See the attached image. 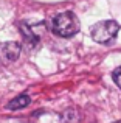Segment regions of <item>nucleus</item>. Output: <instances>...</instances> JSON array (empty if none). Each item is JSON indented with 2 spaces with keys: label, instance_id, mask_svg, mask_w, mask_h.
Segmentation results:
<instances>
[{
  "label": "nucleus",
  "instance_id": "obj_2",
  "mask_svg": "<svg viewBox=\"0 0 121 123\" xmlns=\"http://www.w3.org/2000/svg\"><path fill=\"white\" fill-rule=\"evenodd\" d=\"M120 31V25L115 20H103L95 24L90 28V36L92 39L98 44H109L116 37Z\"/></svg>",
  "mask_w": 121,
  "mask_h": 123
},
{
  "label": "nucleus",
  "instance_id": "obj_7",
  "mask_svg": "<svg viewBox=\"0 0 121 123\" xmlns=\"http://www.w3.org/2000/svg\"><path fill=\"white\" fill-rule=\"evenodd\" d=\"M112 78H113V83L121 89V67H116L112 73Z\"/></svg>",
  "mask_w": 121,
  "mask_h": 123
},
{
  "label": "nucleus",
  "instance_id": "obj_5",
  "mask_svg": "<svg viewBox=\"0 0 121 123\" xmlns=\"http://www.w3.org/2000/svg\"><path fill=\"white\" fill-rule=\"evenodd\" d=\"M30 97L27 95V93H22V95H17L14 100H11V101L8 103V109H11V111H17V109H23L27 108L28 105H30Z\"/></svg>",
  "mask_w": 121,
  "mask_h": 123
},
{
  "label": "nucleus",
  "instance_id": "obj_3",
  "mask_svg": "<svg viewBox=\"0 0 121 123\" xmlns=\"http://www.w3.org/2000/svg\"><path fill=\"white\" fill-rule=\"evenodd\" d=\"M22 47L17 44V42H2L0 44V62L2 64H11L14 61L19 59L20 56Z\"/></svg>",
  "mask_w": 121,
  "mask_h": 123
},
{
  "label": "nucleus",
  "instance_id": "obj_4",
  "mask_svg": "<svg viewBox=\"0 0 121 123\" xmlns=\"http://www.w3.org/2000/svg\"><path fill=\"white\" fill-rule=\"evenodd\" d=\"M20 31H22V36H23V42L28 48H36L39 45V37L33 33L31 27L28 24H20Z\"/></svg>",
  "mask_w": 121,
  "mask_h": 123
},
{
  "label": "nucleus",
  "instance_id": "obj_1",
  "mask_svg": "<svg viewBox=\"0 0 121 123\" xmlns=\"http://www.w3.org/2000/svg\"><path fill=\"white\" fill-rule=\"evenodd\" d=\"M79 20L72 11L60 12L51 20V31L59 37H73L79 31Z\"/></svg>",
  "mask_w": 121,
  "mask_h": 123
},
{
  "label": "nucleus",
  "instance_id": "obj_8",
  "mask_svg": "<svg viewBox=\"0 0 121 123\" xmlns=\"http://www.w3.org/2000/svg\"><path fill=\"white\" fill-rule=\"evenodd\" d=\"M115 123H121V120H120V122H115Z\"/></svg>",
  "mask_w": 121,
  "mask_h": 123
},
{
  "label": "nucleus",
  "instance_id": "obj_6",
  "mask_svg": "<svg viewBox=\"0 0 121 123\" xmlns=\"http://www.w3.org/2000/svg\"><path fill=\"white\" fill-rule=\"evenodd\" d=\"M79 122H81V115L73 108L65 109L60 115V123H79Z\"/></svg>",
  "mask_w": 121,
  "mask_h": 123
}]
</instances>
